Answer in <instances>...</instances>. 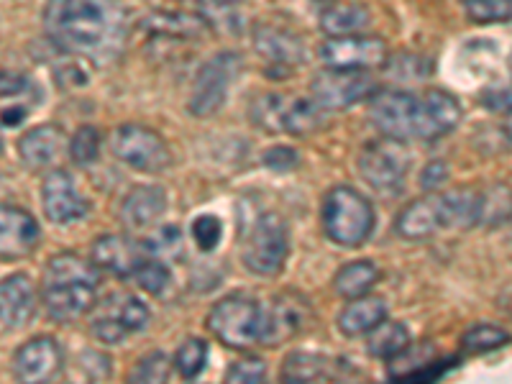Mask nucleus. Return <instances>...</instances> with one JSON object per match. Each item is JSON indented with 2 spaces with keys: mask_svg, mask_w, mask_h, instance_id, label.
I'll list each match as a JSON object with an SVG mask.
<instances>
[{
  "mask_svg": "<svg viewBox=\"0 0 512 384\" xmlns=\"http://www.w3.org/2000/svg\"><path fill=\"white\" fill-rule=\"evenodd\" d=\"M44 29L64 54L105 64L121 54L126 16L116 0H47Z\"/></svg>",
  "mask_w": 512,
  "mask_h": 384,
  "instance_id": "obj_1",
  "label": "nucleus"
},
{
  "mask_svg": "<svg viewBox=\"0 0 512 384\" xmlns=\"http://www.w3.org/2000/svg\"><path fill=\"white\" fill-rule=\"evenodd\" d=\"M369 116L374 126L392 139L436 141L459 126L464 111L446 90H428L423 95L384 90L369 103Z\"/></svg>",
  "mask_w": 512,
  "mask_h": 384,
  "instance_id": "obj_2",
  "label": "nucleus"
},
{
  "mask_svg": "<svg viewBox=\"0 0 512 384\" xmlns=\"http://www.w3.org/2000/svg\"><path fill=\"white\" fill-rule=\"evenodd\" d=\"M484 216V195L472 187H461L454 192H433L425 198L413 200L397 216V233L408 241L431 239L446 228H472Z\"/></svg>",
  "mask_w": 512,
  "mask_h": 384,
  "instance_id": "obj_3",
  "label": "nucleus"
},
{
  "mask_svg": "<svg viewBox=\"0 0 512 384\" xmlns=\"http://www.w3.org/2000/svg\"><path fill=\"white\" fill-rule=\"evenodd\" d=\"M98 272L93 262L75 254H59L44 267L41 300L54 320L70 323L82 318L95 305L98 295Z\"/></svg>",
  "mask_w": 512,
  "mask_h": 384,
  "instance_id": "obj_4",
  "label": "nucleus"
},
{
  "mask_svg": "<svg viewBox=\"0 0 512 384\" xmlns=\"http://www.w3.org/2000/svg\"><path fill=\"white\" fill-rule=\"evenodd\" d=\"M320 221L328 239L346 249H356L372 236L374 208L359 190L349 185L331 187L323 198Z\"/></svg>",
  "mask_w": 512,
  "mask_h": 384,
  "instance_id": "obj_5",
  "label": "nucleus"
},
{
  "mask_svg": "<svg viewBox=\"0 0 512 384\" xmlns=\"http://www.w3.org/2000/svg\"><path fill=\"white\" fill-rule=\"evenodd\" d=\"M290 254V228L280 213H262L251 223L244 241V267L262 277H274L285 269Z\"/></svg>",
  "mask_w": 512,
  "mask_h": 384,
  "instance_id": "obj_6",
  "label": "nucleus"
},
{
  "mask_svg": "<svg viewBox=\"0 0 512 384\" xmlns=\"http://www.w3.org/2000/svg\"><path fill=\"white\" fill-rule=\"evenodd\" d=\"M262 323L264 305L241 295L223 297L221 303L213 305V310L208 313L210 333H216L218 341L231 349H246L251 344H259Z\"/></svg>",
  "mask_w": 512,
  "mask_h": 384,
  "instance_id": "obj_7",
  "label": "nucleus"
},
{
  "mask_svg": "<svg viewBox=\"0 0 512 384\" xmlns=\"http://www.w3.org/2000/svg\"><path fill=\"white\" fill-rule=\"evenodd\" d=\"M241 67H244V62H241V54L236 52H221L208 59L195 77L187 111L195 118H208L221 111L233 80H239Z\"/></svg>",
  "mask_w": 512,
  "mask_h": 384,
  "instance_id": "obj_8",
  "label": "nucleus"
},
{
  "mask_svg": "<svg viewBox=\"0 0 512 384\" xmlns=\"http://www.w3.org/2000/svg\"><path fill=\"white\" fill-rule=\"evenodd\" d=\"M254 121L287 134L305 136L326 123V111L313 98H285L267 93L254 103Z\"/></svg>",
  "mask_w": 512,
  "mask_h": 384,
  "instance_id": "obj_9",
  "label": "nucleus"
},
{
  "mask_svg": "<svg viewBox=\"0 0 512 384\" xmlns=\"http://www.w3.org/2000/svg\"><path fill=\"white\" fill-rule=\"evenodd\" d=\"M111 149L123 164H128L136 172H149L157 175L172 164V152L169 144L141 123H123L113 131Z\"/></svg>",
  "mask_w": 512,
  "mask_h": 384,
  "instance_id": "obj_10",
  "label": "nucleus"
},
{
  "mask_svg": "<svg viewBox=\"0 0 512 384\" xmlns=\"http://www.w3.org/2000/svg\"><path fill=\"white\" fill-rule=\"evenodd\" d=\"M359 172L364 182L374 190L390 192L402 187L405 177L410 172V149L405 141L392 139V136H379L377 141H369L359 154Z\"/></svg>",
  "mask_w": 512,
  "mask_h": 384,
  "instance_id": "obj_11",
  "label": "nucleus"
},
{
  "mask_svg": "<svg viewBox=\"0 0 512 384\" xmlns=\"http://www.w3.org/2000/svg\"><path fill=\"white\" fill-rule=\"evenodd\" d=\"M374 80L367 70H336L328 67L326 72L313 77L310 95L323 111H344L349 105L359 103L361 98L372 95Z\"/></svg>",
  "mask_w": 512,
  "mask_h": 384,
  "instance_id": "obj_12",
  "label": "nucleus"
},
{
  "mask_svg": "<svg viewBox=\"0 0 512 384\" xmlns=\"http://www.w3.org/2000/svg\"><path fill=\"white\" fill-rule=\"evenodd\" d=\"M320 59L336 70H377L390 59V49L379 36H331L320 47Z\"/></svg>",
  "mask_w": 512,
  "mask_h": 384,
  "instance_id": "obj_13",
  "label": "nucleus"
},
{
  "mask_svg": "<svg viewBox=\"0 0 512 384\" xmlns=\"http://www.w3.org/2000/svg\"><path fill=\"white\" fill-rule=\"evenodd\" d=\"M41 205H44V216L57 226H70V223L82 221L90 213V203L77 190L70 172H64V169H54L44 177Z\"/></svg>",
  "mask_w": 512,
  "mask_h": 384,
  "instance_id": "obj_14",
  "label": "nucleus"
},
{
  "mask_svg": "<svg viewBox=\"0 0 512 384\" xmlns=\"http://www.w3.org/2000/svg\"><path fill=\"white\" fill-rule=\"evenodd\" d=\"M64 356L59 344L49 336H39L24 344L13 356V372L21 382H52L62 374Z\"/></svg>",
  "mask_w": 512,
  "mask_h": 384,
  "instance_id": "obj_15",
  "label": "nucleus"
},
{
  "mask_svg": "<svg viewBox=\"0 0 512 384\" xmlns=\"http://www.w3.org/2000/svg\"><path fill=\"white\" fill-rule=\"evenodd\" d=\"M41 239L39 223L16 205H0V259H21L31 254Z\"/></svg>",
  "mask_w": 512,
  "mask_h": 384,
  "instance_id": "obj_16",
  "label": "nucleus"
},
{
  "mask_svg": "<svg viewBox=\"0 0 512 384\" xmlns=\"http://www.w3.org/2000/svg\"><path fill=\"white\" fill-rule=\"evenodd\" d=\"M36 315V290L26 274H11L0 280V326L8 331L29 326Z\"/></svg>",
  "mask_w": 512,
  "mask_h": 384,
  "instance_id": "obj_17",
  "label": "nucleus"
},
{
  "mask_svg": "<svg viewBox=\"0 0 512 384\" xmlns=\"http://www.w3.org/2000/svg\"><path fill=\"white\" fill-rule=\"evenodd\" d=\"M90 259H93L95 267L116 274L121 280H128L136 272V267L146 259V251L141 249V241H131L126 236H116V233H105L93 244Z\"/></svg>",
  "mask_w": 512,
  "mask_h": 384,
  "instance_id": "obj_18",
  "label": "nucleus"
},
{
  "mask_svg": "<svg viewBox=\"0 0 512 384\" xmlns=\"http://www.w3.org/2000/svg\"><path fill=\"white\" fill-rule=\"evenodd\" d=\"M167 213V192L159 185H136L121 203V221L128 231H146Z\"/></svg>",
  "mask_w": 512,
  "mask_h": 384,
  "instance_id": "obj_19",
  "label": "nucleus"
},
{
  "mask_svg": "<svg viewBox=\"0 0 512 384\" xmlns=\"http://www.w3.org/2000/svg\"><path fill=\"white\" fill-rule=\"evenodd\" d=\"M254 49L274 67H295V64H303L308 59V49H305V41L300 36L269 24L254 29Z\"/></svg>",
  "mask_w": 512,
  "mask_h": 384,
  "instance_id": "obj_20",
  "label": "nucleus"
},
{
  "mask_svg": "<svg viewBox=\"0 0 512 384\" xmlns=\"http://www.w3.org/2000/svg\"><path fill=\"white\" fill-rule=\"evenodd\" d=\"M305 310H308L305 300H300V297H274L272 305L264 308L262 341L259 344L274 346L295 336L303 328Z\"/></svg>",
  "mask_w": 512,
  "mask_h": 384,
  "instance_id": "obj_21",
  "label": "nucleus"
},
{
  "mask_svg": "<svg viewBox=\"0 0 512 384\" xmlns=\"http://www.w3.org/2000/svg\"><path fill=\"white\" fill-rule=\"evenodd\" d=\"M62 146L64 136L59 126L41 123V126H34L21 136V141H18V157L29 169H44L57 162L59 154H62Z\"/></svg>",
  "mask_w": 512,
  "mask_h": 384,
  "instance_id": "obj_22",
  "label": "nucleus"
},
{
  "mask_svg": "<svg viewBox=\"0 0 512 384\" xmlns=\"http://www.w3.org/2000/svg\"><path fill=\"white\" fill-rule=\"evenodd\" d=\"M346 361L331 359L326 354H313V351H292L282 367L285 382H331L344 374Z\"/></svg>",
  "mask_w": 512,
  "mask_h": 384,
  "instance_id": "obj_23",
  "label": "nucleus"
},
{
  "mask_svg": "<svg viewBox=\"0 0 512 384\" xmlns=\"http://www.w3.org/2000/svg\"><path fill=\"white\" fill-rule=\"evenodd\" d=\"M384 318H387V303H384L382 297L361 295L349 300V305L338 313L336 326L344 336L354 338L369 333L377 323H382Z\"/></svg>",
  "mask_w": 512,
  "mask_h": 384,
  "instance_id": "obj_24",
  "label": "nucleus"
},
{
  "mask_svg": "<svg viewBox=\"0 0 512 384\" xmlns=\"http://www.w3.org/2000/svg\"><path fill=\"white\" fill-rule=\"evenodd\" d=\"M144 31L149 36H169V39H192L208 31V24L195 13L157 11L144 18Z\"/></svg>",
  "mask_w": 512,
  "mask_h": 384,
  "instance_id": "obj_25",
  "label": "nucleus"
},
{
  "mask_svg": "<svg viewBox=\"0 0 512 384\" xmlns=\"http://www.w3.org/2000/svg\"><path fill=\"white\" fill-rule=\"evenodd\" d=\"M379 280V269L374 267V262L369 259H359V262H351L346 267H341L333 277V290L344 300H354V297L367 295Z\"/></svg>",
  "mask_w": 512,
  "mask_h": 384,
  "instance_id": "obj_26",
  "label": "nucleus"
},
{
  "mask_svg": "<svg viewBox=\"0 0 512 384\" xmlns=\"http://www.w3.org/2000/svg\"><path fill=\"white\" fill-rule=\"evenodd\" d=\"M372 21L369 11L359 3H341V6H331L320 16V29L328 36H349L364 31Z\"/></svg>",
  "mask_w": 512,
  "mask_h": 384,
  "instance_id": "obj_27",
  "label": "nucleus"
},
{
  "mask_svg": "<svg viewBox=\"0 0 512 384\" xmlns=\"http://www.w3.org/2000/svg\"><path fill=\"white\" fill-rule=\"evenodd\" d=\"M410 344V331L405 323L400 320H387L384 318L382 323L369 331V341H367V351L377 359H390V356L400 354L405 346Z\"/></svg>",
  "mask_w": 512,
  "mask_h": 384,
  "instance_id": "obj_28",
  "label": "nucleus"
},
{
  "mask_svg": "<svg viewBox=\"0 0 512 384\" xmlns=\"http://www.w3.org/2000/svg\"><path fill=\"white\" fill-rule=\"evenodd\" d=\"M433 361V349L431 344L420 346V349H413V346H405L400 354L390 356V364H387V379L392 382H402V379H413L423 372L428 364Z\"/></svg>",
  "mask_w": 512,
  "mask_h": 384,
  "instance_id": "obj_29",
  "label": "nucleus"
},
{
  "mask_svg": "<svg viewBox=\"0 0 512 384\" xmlns=\"http://www.w3.org/2000/svg\"><path fill=\"white\" fill-rule=\"evenodd\" d=\"M205 364H208V344L198 336L185 338L180 344V349L175 351V359H172V367L177 369V374H180L182 379L200 377Z\"/></svg>",
  "mask_w": 512,
  "mask_h": 384,
  "instance_id": "obj_30",
  "label": "nucleus"
},
{
  "mask_svg": "<svg viewBox=\"0 0 512 384\" xmlns=\"http://www.w3.org/2000/svg\"><path fill=\"white\" fill-rule=\"evenodd\" d=\"M131 277H134L136 285H139L141 290L149 292V295L154 297L164 295L167 287L172 285V269H169L162 259H157V256H146Z\"/></svg>",
  "mask_w": 512,
  "mask_h": 384,
  "instance_id": "obj_31",
  "label": "nucleus"
},
{
  "mask_svg": "<svg viewBox=\"0 0 512 384\" xmlns=\"http://www.w3.org/2000/svg\"><path fill=\"white\" fill-rule=\"evenodd\" d=\"M507 344V333L502 328L495 326H474L464 333L461 338V351L464 354H487V351H495L500 346Z\"/></svg>",
  "mask_w": 512,
  "mask_h": 384,
  "instance_id": "obj_32",
  "label": "nucleus"
},
{
  "mask_svg": "<svg viewBox=\"0 0 512 384\" xmlns=\"http://www.w3.org/2000/svg\"><path fill=\"white\" fill-rule=\"evenodd\" d=\"M100 131L95 126H80L70 141V159L77 167H90L100 157Z\"/></svg>",
  "mask_w": 512,
  "mask_h": 384,
  "instance_id": "obj_33",
  "label": "nucleus"
},
{
  "mask_svg": "<svg viewBox=\"0 0 512 384\" xmlns=\"http://www.w3.org/2000/svg\"><path fill=\"white\" fill-rule=\"evenodd\" d=\"M461 6H464L466 16L472 18L474 24H500V21H510V0H461Z\"/></svg>",
  "mask_w": 512,
  "mask_h": 384,
  "instance_id": "obj_34",
  "label": "nucleus"
},
{
  "mask_svg": "<svg viewBox=\"0 0 512 384\" xmlns=\"http://www.w3.org/2000/svg\"><path fill=\"white\" fill-rule=\"evenodd\" d=\"M192 239H195V246L205 254L216 251L218 244L223 239V223L221 218L213 216V213H203L192 221Z\"/></svg>",
  "mask_w": 512,
  "mask_h": 384,
  "instance_id": "obj_35",
  "label": "nucleus"
},
{
  "mask_svg": "<svg viewBox=\"0 0 512 384\" xmlns=\"http://www.w3.org/2000/svg\"><path fill=\"white\" fill-rule=\"evenodd\" d=\"M169 372H172L169 356L154 351V354H146L136 364V369H131V382H167Z\"/></svg>",
  "mask_w": 512,
  "mask_h": 384,
  "instance_id": "obj_36",
  "label": "nucleus"
},
{
  "mask_svg": "<svg viewBox=\"0 0 512 384\" xmlns=\"http://www.w3.org/2000/svg\"><path fill=\"white\" fill-rule=\"evenodd\" d=\"M180 246L182 233L177 226H162L157 233L141 239V249L146 251V256H157V259H162L167 254H175V251H180Z\"/></svg>",
  "mask_w": 512,
  "mask_h": 384,
  "instance_id": "obj_37",
  "label": "nucleus"
},
{
  "mask_svg": "<svg viewBox=\"0 0 512 384\" xmlns=\"http://www.w3.org/2000/svg\"><path fill=\"white\" fill-rule=\"evenodd\" d=\"M113 315L121 320V326L126 328V333L144 331V328L149 326V320H152V313H149V308L141 303L139 297H123Z\"/></svg>",
  "mask_w": 512,
  "mask_h": 384,
  "instance_id": "obj_38",
  "label": "nucleus"
},
{
  "mask_svg": "<svg viewBox=\"0 0 512 384\" xmlns=\"http://www.w3.org/2000/svg\"><path fill=\"white\" fill-rule=\"evenodd\" d=\"M267 379V364L262 359H241L233 361L226 369V382H241V384H256Z\"/></svg>",
  "mask_w": 512,
  "mask_h": 384,
  "instance_id": "obj_39",
  "label": "nucleus"
},
{
  "mask_svg": "<svg viewBox=\"0 0 512 384\" xmlns=\"http://www.w3.org/2000/svg\"><path fill=\"white\" fill-rule=\"evenodd\" d=\"M93 336L98 338L100 344L116 346L123 344V338L128 336L126 328L121 326V320L116 315H100L98 320H93Z\"/></svg>",
  "mask_w": 512,
  "mask_h": 384,
  "instance_id": "obj_40",
  "label": "nucleus"
},
{
  "mask_svg": "<svg viewBox=\"0 0 512 384\" xmlns=\"http://www.w3.org/2000/svg\"><path fill=\"white\" fill-rule=\"evenodd\" d=\"M264 167L272 169V172H292V169L300 164V154L292 149V146H272L262 154Z\"/></svg>",
  "mask_w": 512,
  "mask_h": 384,
  "instance_id": "obj_41",
  "label": "nucleus"
},
{
  "mask_svg": "<svg viewBox=\"0 0 512 384\" xmlns=\"http://www.w3.org/2000/svg\"><path fill=\"white\" fill-rule=\"evenodd\" d=\"M29 90V80L18 72H0V100H13Z\"/></svg>",
  "mask_w": 512,
  "mask_h": 384,
  "instance_id": "obj_42",
  "label": "nucleus"
},
{
  "mask_svg": "<svg viewBox=\"0 0 512 384\" xmlns=\"http://www.w3.org/2000/svg\"><path fill=\"white\" fill-rule=\"evenodd\" d=\"M448 180V164L446 162H433L425 167L423 177H420V185L425 190H433V187H441Z\"/></svg>",
  "mask_w": 512,
  "mask_h": 384,
  "instance_id": "obj_43",
  "label": "nucleus"
},
{
  "mask_svg": "<svg viewBox=\"0 0 512 384\" xmlns=\"http://www.w3.org/2000/svg\"><path fill=\"white\" fill-rule=\"evenodd\" d=\"M26 113H29V108L26 105H13V108H3L0 111V123L3 126H18V123L26 121Z\"/></svg>",
  "mask_w": 512,
  "mask_h": 384,
  "instance_id": "obj_44",
  "label": "nucleus"
},
{
  "mask_svg": "<svg viewBox=\"0 0 512 384\" xmlns=\"http://www.w3.org/2000/svg\"><path fill=\"white\" fill-rule=\"evenodd\" d=\"M218 6H236V3H241V0H216Z\"/></svg>",
  "mask_w": 512,
  "mask_h": 384,
  "instance_id": "obj_45",
  "label": "nucleus"
},
{
  "mask_svg": "<svg viewBox=\"0 0 512 384\" xmlns=\"http://www.w3.org/2000/svg\"><path fill=\"white\" fill-rule=\"evenodd\" d=\"M0 146H3V144H0Z\"/></svg>",
  "mask_w": 512,
  "mask_h": 384,
  "instance_id": "obj_46",
  "label": "nucleus"
}]
</instances>
